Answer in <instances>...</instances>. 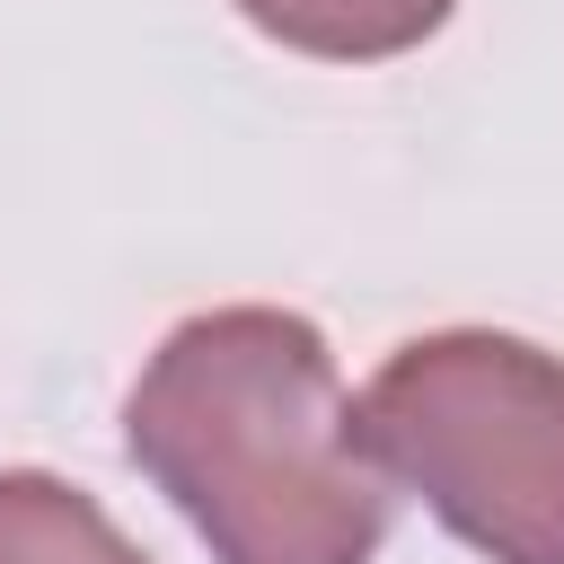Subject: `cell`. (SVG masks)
I'll return each mask as SVG.
<instances>
[{
  "label": "cell",
  "instance_id": "6da1fadb",
  "mask_svg": "<svg viewBox=\"0 0 564 564\" xmlns=\"http://www.w3.org/2000/svg\"><path fill=\"white\" fill-rule=\"evenodd\" d=\"M132 458L220 564H361L388 529V467L317 326L220 308L159 344L132 388Z\"/></svg>",
  "mask_w": 564,
  "mask_h": 564
},
{
  "label": "cell",
  "instance_id": "7a4b0ae2",
  "mask_svg": "<svg viewBox=\"0 0 564 564\" xmlns=\"http://www.w3.org/2000/svg\"><path fill=\"white\" fill-rule=\"evenodd\" d=\"M361 441L485 555L564 564V361L538 344H405L361 397Z\"/></svg>",
  "mask_w": 564,
  "mask_h": 564
},
{
  "label": "cell",
  "instance_id": "3957f363",
  "mask_svg": "<svg viewBox=\"0 0 564 564\" xmlns=\"http://www.w3.org/2000/svg\"><path fill=\"white\" fill-rule=\"evenodd\" d=\"M264 35L300 44V53H335V62H370V53H405L423 44L449 0H238Z\"/></svg>",
  "mask_w": 564,
  "mask_h": 564
},
{
  "label": "cell",
  "instance_id": "277c9868",
  "mask_svg": "<svg viewBox=\"0 0 564 564\" xmlns=\"http://www.w3.org/2000/svg\"><path fill=\"white\" fill-rule=\"evenodd\" d=\"M0 564H141V555L88 494L53 476H0Z\"/></svg>",
  "mask_w": 564,
  "mask_h": 564
}]
</instances>
